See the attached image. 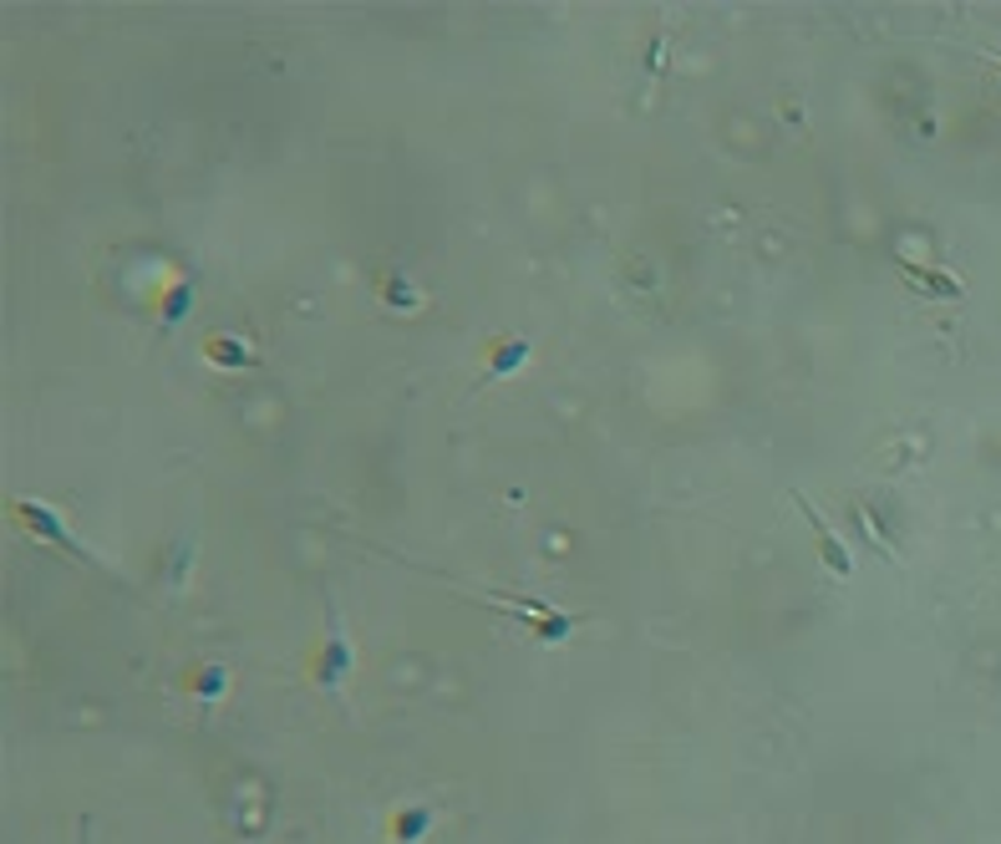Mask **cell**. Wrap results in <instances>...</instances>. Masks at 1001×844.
<instances>
[{
  "label": "cell",
  "instance_id": "3957f363",
  "mask_svg": "<svg viewBox=\"0 0 1001 844\" xmlns=\"http://www.w3.org/2000/svg\"><path fill=\"white\" fill-rule=\"evenodd\" d=\"M895 264H900V275H905L910 285H921V291L946 295V301H956V295H961V280H940L946 270H925V264H910V260H895Z\"/></svg>",
  "mask_w": 1001,
  "mask_h": 844
},
{
  "label": "cell",
  "instance_id": "6da1fadb",
  "mask_svg": "<svg viewBox=\"0 0 1001 844\" xmlns=\"http://www.w3.org/2000/svg\"><path fill=\"white\" fill-rule=\"evenodd\" d=\"M11 515H15V524L21 529H31V534H41V540H56L66 554H77L81 565H102L87 544L77 540V534H66V524H62V515H56L52 504H36V499H11Z\"/></svg>",
  "mask_w": 1001,
  "mask_h": 844
},
{
  "label": "cell",
  "instance_id": "5b68a950",
  "mask_svg": "<svg viewBox=\"0 0 1001 844\" xmlns=\"http://www.w3.org/2000/svg\"><path fill=\"white\" fill-rule=\"evenodd\" d=\"M987 56H991V62H997V66H1001V52H987Z\"/></svg>",
  "mask_w": 1001,
  "mask_h": 844
},
{
  "label": "cell",
  "instance_id": "277c9868",
  "mask_svg": "<svg viewBox=\"0 0 1001 844\" xmlns=\"http://www.w3.org/2000/svg\"><path fill=\"white\" fill-rule=\"evenodd\" d=\"M529 357V342H503L499 351H493V367H488V377H499V371H509V367H519V361Z\"/></svg>",
  "mask_w": 1001,
  "mask_h": 844
},
{
  "label": "cell",
  "instance_id": "7a4b0ae2",
  "mask_svg": "<svg viewBox=\"0 0 1001 844\" xmlns=\"http://www.w3.org/2000/svg\"><path fill=\"white\" fill-rule=\"evenodd\" d=\"M793 504H798V515H804V519H808V529H814V540H818V554H824V565H829L834 575H839V581H849V575H855V554H849V544H844L839 534H834V529H829V519L818 515V509L804 499V494H793Z\"/></svg>",
  "mask_w": 1001,
  "mask_h": 844
}]
</instances>
